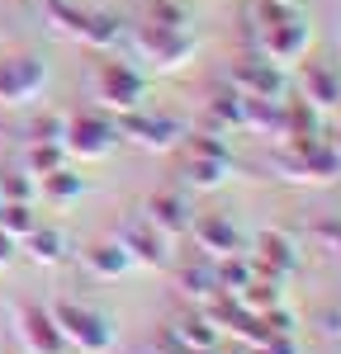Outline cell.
Returning a JSON list of instances; mask_svg holds the SVG:
<instances>
[{
	"label": "cell",
	"mask_w": 341,
	"mask_h": 354,
	"mask_svg": "<svg viewBox=\"0 0 341 354\" xmlns=\"http://www.w3.org/2000/svg\"><path fill=\"white\" fill-rule=\"evenodd\" d=\"M57 317L67 322V335L81 345L85 354H105L110 350V326H105V317H95V312H76V307H57Z\"/></svg>",
	"instance_id": "obj_1"
},
{
	"label": "cell",
	"mask_w": 341,
	"mask_h": 354,
	"mask_svg": "<svg viewBox=\"0 0 341 354\" xmlns=\"http://www.w3.org/2000/svg\"><path fill=\"white\" fill-rule=\"evenodd\" d=\"M38 85H43V66H38V62H28V57L0 66V90H5V100H28Z\"/></svg>",
	"instance_id": "obj_2"
},
{
	"label": "cell",
	"mask_w": 341,
	"mask_h": 354,
	"mask_svg": "<svg viewBox=\"0 0 341 354\" xmlns=\"http://www.w3.org/2000/svg\"><path fill=\"white\" fill-rule=\"evenodd\" d=\"M100 85H105V100L119 104V109H133V104L142 100V81L128 71V66H105Z\"/></svg>",
	"instance_id": "obj_3"
},
{
	"label": "cell",
	"mask_w": 341,
	"mask_h": 354,
	"mask_svg": "<svg viewBox=\"0 0 341 354\" xmlns=\"http://www.w3.org/2000/svg\"><path fill=\"white\" fill-rule=\"evenodd\" d=\"M110 142H114V128L100 123V118H76L71 123V147H81L85 156H105Z\"/></svg>",
	"instance_id": "obj_4"
},
{
	"label": "cell",
	"mask_w": 341,
	"mask_h": 354,
	"mask_svg": "<svg viewBox=\"0 0 341 354\" xmlns=\"http://www.w3.org/2000/svg\"><path fill=\"white\" fill-rule=\"evenodd\" d=\"M270 38H265V48L280 57V62H289V57H299L304 53V43H308V28L299 24V19H284V24H275V28H265Z\"/></svg>",
	"instance_id": "obj_5"
},
{
	"label": "cell",
	"mask_w": 341,
	"mask_h": 354,
	"mask_svg": "<svg viewBox=\"0 0 341 354\" xmlns=\"http://www.w3.org/2000/svg\"><path fill=\"white\" fill-rule=\"evenodd\" d=\"M128 133L138 137L142 147H170L180 137V123H170V118H128Z\"/></svg>",
	"instance_id": "obj_6"
},
{
	"label": "cell",
	"mask_w": 341,
	"mask_h": 354,
	"mask_svg": "<svg viewBox=\"0 0 341 354\" xmlns=\"http://www.w3.org/2000/svg\"><path fill=\"white\" fill-rule=\"evenodd\" d=\"M152 222H161V227H170V232H180V227H185V203H180L175 194L152 198Z\"/></svg>",
	"instance_id": "obj_7"
},
{
	"label": "cell",
	"mask_w": 341,
	"mask_h": 354,
	"mask_svg": "<svg viewBox=\"0 0 341 354\" xmlns=\"http://www.w3.org/2000/svg\"><path fill=\"white\" fill-rule=\"evenodd\" d=\"M81 38H90L95 48H105V43H114L119 38V24H114L110 15H90V19H81V28H76Z\"/></svg>",
	"instance_id": "obj_8"
},
{
	"label": "cell",
	"mask_w": 341,
	"mask_h": 354,
	"mask_svg": "<svg viewBox=\"0 0 341 354\" xmlns=\"http://www.w3.org/2000/svg\"><path fill=\"white\" fill-rule=\"evenodd\" d=\"M195 156H204V161H190V180L195 185H218L227 170V156H209V151H195Z\"/></svg>",
	"instance_id": "obj_9"
},
{
	"label": "cell",
	"mask_w": 341,
	"mask_h": 354,
	"mask_svg": "<svg viewBox=\"0 0 341 354\" xmlns=\"http://www.w3.org/2000/svg\"><path fill=\"white\" fill-rule=\"evenodd\" d=\"M24 322H28V340H33L38 350L57 354V345H62V335H57V330H53V322H48V317H38V312H28Z\"/></svg>",
	"instance_id": "obj_10"
},
{
	"label": "cell",
	"mask_w": 341,
	"mask_h": 354,
	"mask_svg": "<svg viewBox=\"0 0 341 354\" xmlns=\"http://www.w3.org/2000/svg\"><path fill=\"white\" fill-rule=\"evenodd\" d=\"M242 81L252 85V90H261V100L280 95V76H275V71H265V66H247V71H242Z\"/></svg>",
	"instance_id": "obj_11"
},
{
	"label": "cell",
	"mask_w": 341,
	"mask_h": 354,
	"mask_svg": "<svg viewBox=\"0 0 341 354\" xmlns=\"http://www.w3.org/2000/svg\"><path fill=\"white\" fill-rule=\"evenodd\" d=\"M90 265H95L100 274H119L123 265H128V255H123V245H119V250H114V245H100V250L90 255Z\"/></svg>",
	"instance_id": "obj_12"
},
{
	"label": "cell",
	"mask_w": 341,
	"mask_h": 354,
	"mask_svg": "<svg viewBox=\"0 0 341 354\" xmlns=\"http://www.w3.org/2000/svg\"><path fill=\"white\" fill-rule=\"evenodd\" d=\"M199 236H204L209 245H218V250H232V245H237V232H232L227 222H204Z\"/></svg>",
	"instance_id": "obj_13"
},
{
	"label": "cell",
	"mask_w": 341,
	"mask_h": 354,
	"mask_svg": "<svg viewBox=\"0 0 341 354\" xmlns=\"http://www.w3.org/2000/svg\"><path fill=\"white\" fill-rule=\"evenodd\" d=\"M48 189H53L57 198H71V194H81V175H71V170L57 165L53 175H48Z\"/></svg>",
	"instance_id": "obj_14"
},
{
	"label": "cell",
	"mask_w": 341,
	"mask_h": 354,
	"mask_svg": "<svg viewBox=\"0 0 341 354\" xmlns=\"http://www.w3.org/2000/svg\"><path fill=\"white\" fill-rule=\"evenodd\" d=\"M152 19H161L157 28L175 33V28H180V19H185V10H180V5H170V0H157V5H152Z\"/></svg>",
	"instance_id": "obj_15"
},
{
	"label": "cell",
	"mask_w": 341,
	"mask_h": 354,
	"mask_svg": "<svg viewBox=\"0 0 341 354\" xmlns=\"http://www.w3.org/2000/svg\"><path fill=\"white\" fill-rule=\"evenodd\" d=\"M33 255L38 260H57L62 255V236L57 232H33Z\"/></svg>",
	"instance_id": "obj_16"
},
{
	"label": "cell",
	"mask_w": 341,
	"mask_h": 354,
	"mask_svg": "<svg viewBox=\"0 0 341 354\" xmlns=\"http://www.w3.org/2000/svg\"><path fill=\"white\" fill-rule=\"evenodd\" d=\"M313 90H317V104H337L341 100L337 76H327V71H313Z\"/></svg>",
	"instance_id": "obj_17"
},
{
	"label": "cell",
	"mask_w": 341,
	"mask_h": 354,
	"mask_svg": "<svg viewBox=\"0 0 341 354\" xmlns=\"http://www.w3.org/2000/svg\"><path fill=\"white\" fill-rule=\"evenodd\" d=\"M0 213H5L0 222H10V232H33V218H28L24 203H10V208H0Z\"/></svg>",
	"instance_id": "obj_18"
},
{
	"label": "cell",
	"mask_w": 341,
	"mask_h": 354,
	"mask_svg": "<svg viewBox=\"0 0 341 354\" xmlns=\"http://www.w3.org/2000/svg\"><path fill=\"white\" fill-rule=\"evenodd\" d=\"M128 245H138V255L142 260H161V241H152V236H147V232H133V236H128Z\"/></svg>",
	"instance_id": "obj_19"
},
{
	"label": "cell",
	"mask_w": 341,
	"mask_h": 354,
	"mask_svg": "<svg viewBox=\"0 0 341 354\" xmlns=\"http://www.w3.org/2000/svg\"><path fill=\"white\" fill-rule=\"evenodd\" d=\"M33 165H38V170H48V175H53L57 165H62V151H57L53 142H48V147H33Z\"/></svg>",
	"instance_id": "obj_20"
},
{
	"label": "cell",
	"mask_w": 341,
	"mask_h": 354,
	"mask_svg": "<svg viewBox=\"0 0 341 354\" xmlns=\"http://www.w3.org/2000/svg\"><path fill=\"white\" fill-rule=\"evenodd\" d=\"M0 189L15 194V203H24V198H28V185H24V180H15V175H10V180H0Z\"/></svg>",
	"instance_id": "obj_21"
},
{
	"label": "cell",
	"mask_w": 341,
	"mask_h": 354,
	"mask_svg": "<svg viewBox=\"0 0 341 354\" xmlns=\"http://www.w3.org/2000/svg\"><path fill=\"white\" fill-rule=\"evenodd\" d=\"M10 255H15V236H10V232H0V260H10Z\"/></svg>",
	"instance_id": "obj_22"
},
{
	"label": "cell",
	"mask_w": 341,
	"mask_h": 354,
	"mask_svg": "<svg viewBox=\"0 0 341 354\" xmlns=\"http://www.w3.org/2000/svg\"><path fill=\"white\" fill-rule=\"evenodd\" d=\"M332 322H341V312H337V317H332ZM337 330H341V326H337Z\"/></svg>",
	"instance_id": "obj_23"
},
{
	"label": "cell",
	"mask_w": 341,
	"mask_h": 354,
	"mask_svg": "<svg viewBox=\"0 0 341 354\" xmlns=\"http://www.w3.org/2000/svg\"><path fill=\"white\" fill-rule=\"evenodd\" d=\"M337 156H341V147H337Z\"/></svg>",
	"instance_id": "obj_24"
},
{
	"label": "cell",
	"mask_w": 341,
	"mask_h": 354,
	"mask_svg": "<svg viewBox=\"0 0 341 354\" xmlns=\"http://www.w3.org/2000/svg\"><path fill=\"white\" fill-rule=\"evenodd\" d=\"M284 5H289V0H284Z\"/></svg>",
	"instance_id": "obj_25"
}]
</instances>
